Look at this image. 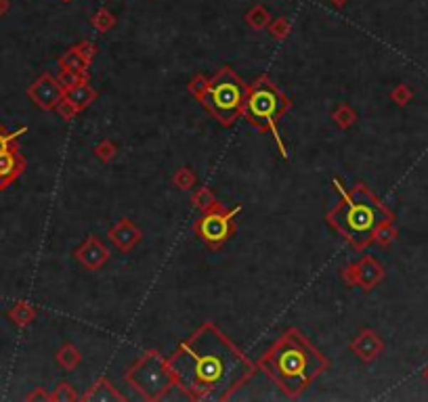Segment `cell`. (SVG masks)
Masks as SVG:
<instances>
[{
	"instance_id": "obj_1",
	"label": "cell",
	"mask_w": 428,
	"mask_h": 402,
	"mask_svg": "<svg viewBox=\"0 0 428 402\" xmlns=\"http://www.w3.org/2000/svg\"><path fill=\"white\" fill-rule=\"evenodd\" d=\"M174 381L197 401H221L252 371L250 361L214 325H204L170 359Z\"/></svg>"
},
{
	"instance_id": "obj_2",
	"label": "cell",
	"mask_w": 428,
	"mask_h": 402,
	"mask_svg": "<svg viewBox=\"0 0 428 402\" xmlns=\"http://www.w3.org/2000/svg\"><path fill=\"white\" fill-rule=\"evenodd\" d=\"M263 365L269 369L288 394H298L309 386L315 375L323 371L325 361L303 339L301 333L288 331L263 361Z\"/></svg>"
},
{
	"instance_id": "obj_3",
	"label": "cell",
	"mask_w": 428,
	"mask_h": 402,
	"mask_svg": "<svg viewBox=\"0 0 428 402\" xmlns=\"http://www.w3.org/2000/svg\"><path fill=\"white\" fill-rule=\"evenodd\" d=\"M332 224L353 243H365L376 231L390 220L389 210L363 186H357L343 206L330 214Z\"/></svg>"
},
{
	"instance_id": "obj_4",
	"label": "cell",
	"mask_w": 428,
	"mask_h": 402,
	"mask_svg": "<svg viewBox=\"0 0 428 402\" xmlns=\"http://www.w3.org/2000/svg\"><path fill=\"white\" fill-rule=\"evenodd\" d=\"M204 103L221 122L229 124L246 103V86L231 70H223L210 82L204 95Z\"/></svg>"
},
{
	"instance_id": "obj_5",
	"label": "cell",
	"mask_w": 428,
	"mask_h": 402,
	"mask_svg": "<svg viewBox=\"0 0 428 402\" xmlns=\"http://www.w3.org/2000/svg\"><path fill=\"white\" fill-rule=\"evenodd\" d=\"M128 381L150 401L162 398L172 388V371L156 352L145 354L137 365L130 369Z\"/></svg>"
},
{
	"instance_id": "obj_6",
	"label": "cell",
	"mask_w": 428,
	"mask_h": 402,
	"mask_svg": "<svg viewBox=\"0 0 428 402\" xmlns=\"http://www.w3.org/2000/svg\"><path fill=\"white\" fill-rule=\"evenodd\" d=\"M248 113L252 117V122L265 130H273V134L277 137L275 130V120L281 111L286 110V101L283 97L275 90V86H271L267 80L256 82V86L252 88L250 97H248ZM279 141V137H277Z\"/></svg>"
},
{
	"instance_id": "obj_7",
	"label": "cell",
	"mask_w": 428,
	"mask_h": 402,
	"mask_svg": "<svg viewBox=\"0 0 428 402\" xmlns=\"http://www.w3.org/2000/svg\"><path fill=\"white\" fill-rule=\"evenodd\" d=\"M199 233L206 241L219 243L229 235V218L223 214H208L199 224Z\"/></svg>"
},
{
	"instance_id": "obj_8",
	"label": "cell",
	"mask_w": 428,
	"mask_h": 402,
	"mask_svg": "<svg viewBox=\"0 0 428 402\" xmlns=\"http://www.w3.org/2000/svg\"><path fill=\"white\" fill-rule=\"evenodd\" d=\"M32 95L40 105H55L61 99V88L51 78H42L36 84V88L32 90Z\"/></svg>"
},
{
	"instance_id": "obj_9",
	"label": "cell",
	"mask_w": 428,
	"mask_h": 402,
	"mask_svg": "<svg viewBox=\"0 0 428 402\" xmlns=\"http://www.w3.org/2000/svg\"><path fill=\"white\" fill-rule=\"evenodd\" d=\"M382 348V344L378 342V337L374 335V333H363L359 339H357V344H355V350L363 356V359H372V356H376V352Z\"/></svg>"
},
{
	"instance_id": "obj_10",
	"label": "cell",
	"mask_w": 428,
	"mask_h": 402,
	"mask_svg": "<svg viewBox=\"0 0 428 402\" xmlns=\"http://www.w3.org/2000/svg\"><path fill=\"white\" fill-rule=\"evenodd\" d=\"M380 275H382L380 266H378V264H374L372 260H365V262L361 264V281H363L365 285H372V283H376V281L380 279Z\"/></svg>"
},
{
	"instance_id": "obj_11",
	"label": "cell",
	"mask_w": 428,
	"mask_h": 402,
	"mask_svg": "<svg viewBox=\"0 0 428 402\" xmlns=\"http://www.w3.org/2000/svg\"><path fill=\"white\" fill-rule=\"evenodd\" d=\"M93 99V90L88 86H74V90L70 92V101L76 103V105H86L88 101Z\"/></svg>"
},
{
	"instance_id": "obj_12",
	"label": "cell",
	"mask_w": 428,
	"mask_h": 402,
	"mask_svg": "<svg viewBox=\"0 0 428 402\" xmlns=\"http://www.w3.org/2000/svg\"><path fill=\"white\" fill-rule=\"evenodd\" d=\"M13 170H15V159H13V155H11L9 151L0 153V181L9 179V176L13 174Z\"/></svg>"
},
{
	"instance_id": "obj_13",
	"label": "cell",
	"mask_w": 428,
	"mask_h": 402,
	"mask_svg": "<svg viewBox=\"0 0 428 402\" xmlns=\"http://www.w3.org/2000/svg\"><path fill=\"white\" fill-rule=\"evenodd\" d=\"M63 63H66V65H68L72 72H76V70H80V65H82V59H78V55H76V53H72V55H70V57H68Z\"/></svg>"
},
{
	"instance_id": "obj_14",
	"label": "cell",
	"mask_w": 428,
	"mask_h": 402,
	"mask_svg": "<svg viewBox=\"0 0 428 402\" xmlns=\"http://www.w3.org/2000/svg\"><path fill=\"white\" fill-rule=\"evenodd\" d=\"M409 97H412V95H409V90H407V88H403V86H401V88L395 92V99L399 101V105H405V101H407Z\"/></svg>"
},
{
	"instance_id": "obj_15",
	"label": "cell",
	"mask_w": 428,
	"mask_h": 402,
	"mask_svg": "<svg viewBox=\"0 0 428 402\" xmlns=\"http://www.w3.org/2000/svg\"><path fill=\"white\" fill-rule=\"evenodd\" d=\"M4 151H6V139L0 137V153H4Z\"/></svg>"
},
{
	"instance_id": "obj_16",
	"label": "cell",
	"mask_w": 428,
	"mask_h": 402,
	"mask_svg": "<svg viewBox=\"0 0 428 402\" xmlns=\"http://www.w3.org/2000/svg\"><path fill=\"white\" fill-rule=\"evenodd\" d=\"M6 11V0H0V13Z\"/></svg>"
},
{
	"instance_id": "obj_17",
	"label": "cell",
	"mask_w": 428,
	"mask_h": 402,
	"mask_svg": "<svg viewBox=\"0 0 428 402\" xmlns=\"http://www.w3.org/2000/svg\"><path fill=\"white\" fill-rule=\"evenodd\" d=\"M424 375H427V379H428V369H427V373H424Z\"/></svg>"
}]
</instances>
